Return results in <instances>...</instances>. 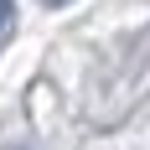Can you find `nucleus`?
I'll return each mask as SVG.
<instances>
[{
  "label": "nucleus",
  "mask_w": 150,
  "mask_h": 150,
  "mask_svg": "<svg viewBox=\"0 0 150 150\" xmlns=\"http://www.w3.org/2000/svg\"><path fill=\"white\" fill-rule=\"evenodd\" d=\"M11 31V0H0V36Z\"/></svg>",
  "instance_id": "nucleus-1"
},
{
  "label": "nucleus",
  "mask_w": 150,
  "mask_h": 150,
  "mask_svg": "<svg viewBox=\"0 0 150 150\" xmlns=\"http://www.w3.org/2000/svg\"><path fill=\"white\" fill-rule=\"evenodd\" d=\"M47 5H67V0H47Z\"/></svg>",
  "instance_id": "nucleus-2"
}]
</instances>
